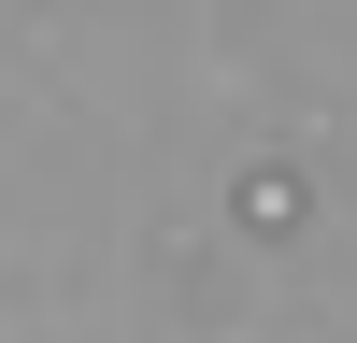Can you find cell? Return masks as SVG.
I'll list each match as a JSON object with an SVG mask.
<instances>
[]
</instances>
